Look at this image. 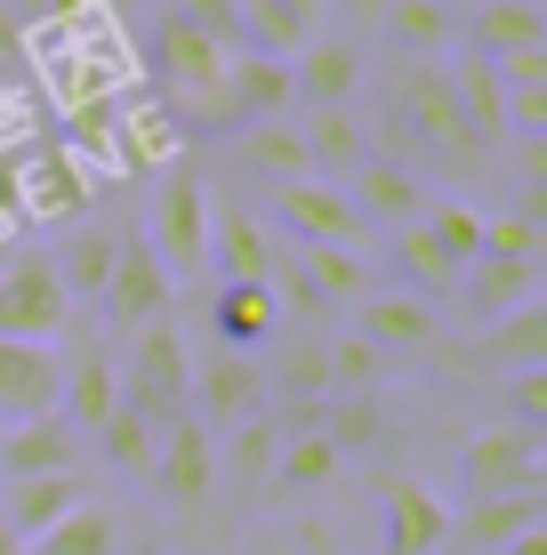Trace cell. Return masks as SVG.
<instances>
[{
    "instance_id": "14",
    "label": "cell",
    "mask_w": 547,
    "mask_h": 555,
    "mask_svg": "<svg viewBox=\"0 0 547 555\" xmlns=\"http://www.w3.org/2000/svg\"><path fill=\"white\" fill-rule=\"evenodd\" d=\"M354 89H363V49L347 33H314L290 56V105L298 113H338V105H354Z\"/></svg>"
},
{
    "instance_id": "21",
    "label": "cell",
    "mask_w": 547,
    "mask_h": 555,
    "mask_svg": "<svg viewBox=\"0 0 547 555\" xmlns=\"http://www.w3.org/2000/svg\"><path fill=\"white\" fill-rule=\"evenodd\" d=\"M354 218L363 225H387V234H403V225H419V209H427V178L419 169H403V162H379V153H370L363 169H354Z\"/></svg>"
},
{
    "instance_id": "49",
    "label": "cell",
    "mask_w": 547,
    "mask_h": 555,
    "mask_svg": "<svg viewBox=\"0 0 547 555\" xmlns=\"http://www.w3.org/2000/svg\"><path fill=\"white\" fill-rule=\"evenodd\" d=\"M492 73H499V89H547V49H516Z\"/></svg>"
},
{
    "instance_id": "13",
    "label": "cell",
    "mask_w": 547,
    "mask_h": 555,
    "mask_svg": "<svg viewBox=\"0 0 547 555\" xmlns=\"http://www.w3.org/2000/svg\"><path fill=\"white\" fill-rule=\"evenodd\" d=\"M178 145H185L178 113H161L154 98H129L105 138V169L113 178H161V169H178Z\"/></svg>"
},
{
    "instance_id": "4",
    "label": "cell",
    "mask_w": 547,
    "mask_h": 555,
    "mask_svg": "<svg viewBox=\"0 0 547 555\" xmlns=\"http://www.w3.org/2000/svg\"><path fill=\"white\" fill-rule=\"evenodd\" d=\"M459 491L467 500H532L547 491V435H523V427H476L459 443Z\"/></svg>"
},
{
    "instance_id": "35",
    "label": "cell",
    "mask_w": 547,
    "mask_h": 555,
    "mask_svg": "<svg viewBox=\"0 0 547 555\" xmlns=\"http://www.w3.org/2000/svg\"><path fill=\"white\" fill-rule=\"evenodd\" d=\"M274 451H282V427H274V418H250V427H234V435H225V451H218V483H234L242 500H266Z\"/></svg>"
},
{
    "instance_id": "11",
    "label": "cell",
    "mask_w": 547,
    "mask_h": 555,
    "mask_svg": "<svg viewBox=\"0 0 547 555\" xmlns=\"http://www.w3.org/2000/svg\"><path fill=\"white\" fill-rule=\"evenodd\" d=\"M379 555H443L451 531V500L419 475H379Z\"/></svg>"
},
{
    "instance_id": "26",
    "label": "cell",
    "mask_w": 547,
    "mask_h": 555,
    "mask_svg": "<svg viewBox=\"0 0 547 555\" xmlns=\"http://www.w3.org/2000/svg\"><path fill=\"white\" fill-rule=\"evenodd\" d=\"M89 500V475H25V483H9L0 491V524L16 531V540H41V531H56L73 507Z\"/></svg>"
},
{
    "instance_id": "25",
    "label": "cell",
    "mask_w": 547,
    "mask_h": 555,
    "mask_svg": "<svg viewBox=\"0 0 547 555\" xmlns=\"http://www.w3.org/2000/svg\"><path fill=\"white\" fill-rule=\"evenodd\" d=\"M113 250H121V234L113 225H65V242L49 250V274L56 291H65V306H97L105 298V274H113Z\"/></svg>"
},
{
    "instance_id": "55",
    "label": "cell",
    "mask_w": 547,
    "mask_h": 555,
    "mask_svg": "<svg viewBox=\"0 0 547 555\" xmlns=\"http://www.w3.org/2000/svg\"><path fill=\"white\" fill-rule=\"evenodd\" d=\"M443 9H459V0H443ZM467 9H476V0H467Z\"/></svg>"
},
{
    "instance_id": "46",
    "label": "cell",
    "mask_w": 547,
    "mask_h": 555,
    "mask_svg": "<svg viewBox=\"0 0 547 555\" xmlns=\"http://www.w3.org/2000/svg\"><path fill=\"white\" fill-rule=\"evenodd\" d=\"M169 16H178L185 33H201V41H218L225 56L242 49V16H234V0H169Z\"/></svg>"
},
{
    "instance_id": "12",
    "label": "cell",
    "mask_w": 547,
    "mask_h": 555,
    "mask_svg": "<svg viewBox=\"0 0 547 555\" xmlns=\"http://www.w3.org/2000/svg\"><path fill=\"white\" fill-rule=\"evenodd\" d=\"M169 298H178V282L161 274V258L145 250V234H121V250H113V274H105V322L113 331H145V322H169Z\"/></svg>"
},
{
    "instance_id": "2",
    "label": "cell",
    "mask_w": 547,
    "mask_h": 555,
    "mask_svg": "<svg viewBox=\"0 0 547 555\" xmlns=\"http://www.w3.org/2000/svg\"><path fill=\"white\" fill-rule=\"evenodd\" d=\"M210 185H201V169H161L154 178V194H145V250L161 258V274L169 282H194V274H210Z\"/></svg>"
},
{
    "instance_id": "39",
    "label": "cell",
    "mask_w": 547,
    "mask_h": 555,
    "mask_svg": "<svg viewBox=\"0 0 547 555\" xmlns=\"http://www.w3.org/2000/svg\"><path fill=\"white\" fill-rule=\"evenodd\" d=\"M154 451H161V435L145 427V418L129 411V403L97 427V459H105L113 475H129V483H145V475H154Z\"/></svg>"
},
{
    "instance_id": "30",
    "label": "cell",
    "mask_w": 547,
    "mask_h": 555,
    "mask_svg": "<svg viewBox=\"0 0 547 555\" xmlns=\"http://www.w3.org/2000/svg\"><path fill=\"white\" fill-rule=\"evenodd\" d=\"M451 291H459L467 322L483 331V322H499V314H516V306H532V298H539V266H499V258H476L459 282H451Z\"/></svg>"
},
{
    "instance_id": "36",
    "label": "cell",
    "mask_w": 547,
    "mask_h": 555,
    "mask_svg": "<svg viewBox=\"0 0 547 555\" xmlns=\"http://www.w3.org/2000/svg\"><path fill=\"white\" fill-rule=\"evenodd\" d=\"M242 162H250L258 178H274V185H307V178H314L298 121H258V129H242Z\"/></svg>"
},
{
    "instance_id": "22",
    "label": "cell",
    "mask_w": 547,
    "mask_h": 555,
    "mask_svg": "<svg viewBox=\"0 0 547 555\" xmlns=\"http://www.w3.org/2000/svg\"><path fill=\"white\" fill-rule=\"evenodd\" d=\"M113 411H121V371H113L105 347H81V354L65 362V378H56V418H65V427L89 443Z\"/></svg>"
},
{
    "instance_id": "54",
    "label": "cell",
    "mask_w": 547,
    "mask_h": 555,
    "mask_svg": "<svg viewBox=\"0 0 547 555\" xmlns=\"http://www.w3.org/2000/svg\"><path fill=\"white\" fill-rule=\"evenodd\" d=\"M0 555H25V540H16V531H9V524H0Z\"/></svg>"
},
{
    "instance_id": "45",
    "label": "cell",
    "mask_w": 547,
    "mask_h": 555,
    "mask_svg": "<svg viewBox=\"0 0 547 555\" xmlns=\"http://www.w3.org/2000/svg\"><path fill=\"white\" fill-rule=\"evenodd\" d=\"M25 145H32V89L16 73V56L0 49V162H16Z\"/></svg>"
},
{
    "instance_id": "24",
    "label": "cell",
    "mask_w": 547,
    "mask_h": 555,
    "mask_svg": "<svg viewBox=\"0 0 547 555\" xmlns=\"http://www.w3.org/2000/svg\"><path fill=\"white\" fill-rule=\"evenodd\" d=\"M266 266H274L266 218H258V209H242V202H218V209H210V274H218V282H266Z\"/></svg>"
},
{
    "instance_id": "5",
    "label": "cell",
    "mask_w": 547,
    "mask_h": 555,
    "mask_svg": "<svg viewBox=\"0 0 547 555\" xmlns=\"http://www.w3.org/2000/svg\"><path fill=\"white\" fill-rule=\"evenodd\" d=\"M9 185H16V209H25V234L32 225H81L89 218V202H97V178H89L81 162H73L65 145H41L32 138L25 153L9 162Z\"/></svg>"
},
{
    "instance_id": "48",
    "label": "cell",
    "mask_w": 547,
    "mask_h": 555,
    "mask_svg": "<svg viewBox=\"0 0 547 555\" xmlns=\"http://www.w3.org/2000/svg\"><path fill=\"white\" fill-rule=\"evenodd\" d=\"M507 427L523 435H547V371H507Z\"/></svg>"
},
{
    "instance_id": "43",
    "label": "cell",
    "mask_w": 547,
    "mask_h": 555,
    "mask_svg": "<svg viewBox=\"0 0 547 555\" xmlns=\"http://www.w3.org/2000/svg\"><path fill=\"white\" fill-rule=\"evenodd\" d=\"M323 371H330V395H379V387H387V362L370 354L354 331L323 338Z\"/></svg>"
},
{
    "instance_id": "50",
    "label": "cell",
    "mask_w": 547,
    "mask_h": 555,
    "mask_svg": "<svg viewBox=\"0 0 547 555\" xmlns=\"http://www.w3.org/2000/svg\"><path fill=\"white\" fill-rule=\"evenodd\" d=\"M25 242V209H16V185H9V162H0V258Z\"/></svg>"
},
{
    "instance_id": "51",
    "label": "cell",
    "mask_w": 547,
    "mask_h": 555,
    "mask_svg": "<svg viewBox=\"0 0 547 555\" xmlns=\"http://www.w3.org/2000/svg\"><path fill=\"white\" fill-rule=\"evenodd\" d=\"M56 9H65V0H9V16H16V25H25V33L41 25V16H56Z\"/></svg>"
},
{
    "instance_id": "42",
    "label": "cell",
    "mask_w": 547,
    "mask_h": 555,
    "mask_svg": "<svg viewBox=\"0 0 547 555\" xmlns=\"http://www.w3.org/2000/svg\"><path fill=\"white\" fill-rule=\"evenodd\" d=\"M476 258L539 266V258H547V225H539V218H516V209H483V250H476Z\"/></svg>"
},
{
    "instance_id": "53",
    "label": "cell",
    "mask_w": 547,
    "mask_h": 555,
    "mask_svg": "<svg viewBox=\"0 0 547 555\" xmlns=\"http://www.w3.org/2000/svg\"><path fill=\"white\" fill-rule=\"evenodd\" d=\"M499 555H547V531H523L516 547H499Z\"/></svg>"
},
{
    "instance_id": "19",
    "label": "cell",
    "mask_w": 547,
    "mask_h": 555,
    "mask_svg": "<svg viewBox=\"0 0 547 555\" xmlns=\"http://www.w3.org/2000/svg\"><path fill=\"white\" fill-rule=\"evenodd\" d=\"M89 443L65 418H25V427H0V483H25V475H81Z\"/></svg>"
},
{
    "instance_id": "33",
    "label": "cell",
    "mask_w": 547,
    "mask_h": 555,
    "mask_svg": "<svg viewBox=\"0 0 547 555\" xmlns=\"http://www.w3.org/2000/svg\"><path fill=\"white\" fill-rule=\"evenodd\" d=\"M338 467H347V459H338L314 427H307V435H282L274 475H266V500H314V491L338 483Z\"/></svg>"
},
{
    "instance_id": "44",
    "label": "cell",
    "mask_w": 547,
    "mask_h": 555,
    "mask_svg": "<svg viewBox=\"0 0 547 555\" xmlns=\"http://www.w3.org/2000/svg\"><path fill=\"white\" fill-rule=\"evenodd\" d=\"M274 387H282V403H298V411H314V403H323V395H330V371H323V338H298V347L282 354Z\"/></svg>"
},
{
    "instance_id": "40",
    "label": "cell",
    "mask_w": 547,
    "mask_h": 555,
    "mask_svg": "<svg viewBox=\"0 0 547 555\" xmlns=\"http://www.w3.org/2000/svg\"><path fill=\"white\" fill-rule=\"evenodd\" d=\"M290 250H298V242H290ZM298 266H307L323 314H330V306H363L370 298V266L354 258V250H298Z\"/></svg>"
},
{
    "instance_id": "16",
    "label": "cell",
    "mask_w": 547,
    "mask_h": 555,
    "mask_svg": "<svg viewBox=\"0 0 547 555\" xmlns=\"http://www.w3.org/2000/svg\"><path fill=\"white\" fill-rule=\"evenodd\" d=\"M354 338H363L379 362L427 354V347H435V306L411 298V291H370L363 306H354Z\"/></svg>"
},
{
    "instance_id": "10",
    "label": "cell",
    "mask_w": 547,
    "mask_h": 555,
    "mask_svg": "<svg viewBox=\"0 0 547 555\" xmlns=\"http://www.w3.org/2000/svg\"><path fill=\"white\" fill-rule=\"evenodd\" d=\"M154 500L169 515H201L218 500V435H201L194 418H178V427H161V451H154Z\"/></svg>"
},
{
    "instance_id": "47",
    "label": "cell",
    "mask_w": 547,
    "mask_h": 555,
    "mask_svg": "<svg viewBox=\"0 0 547 555\" xmlns=\"http://www.w3.org/2000/svg\"><path fill=\"white\" fill-rule=\"evenodd\" d=\"M266 291H274V306L290 298L307 322H323V298H314V282H307V266H298V250L290 242H274V266H266Z\"/></svg>"
},
{
    "instance_id": "7",
    "label": "cell",
    "mask_w": 547,
    "mask_h": 555,
    "mask_svg": "<svg viewBox=\"0 0 547 555\" xmlns=\"http://www.w3.org/2000/svg\"><path fill=\"white\" fill-rule=\"evenodd\" d=\"M394 129L403 138H419V153H435V162H476V138L459 129V105H451V81L443 65H394Z\"/></svg>"
},
{
    "instance_id": "37",
    "label": "cell",
    "mask_w": 547,
    "mask_h": 555,
    "mask_svg": "<svg viewBox=\"0 0 547 555\" xmlns=\"http://www.w3.org/2000/svg\"><path fill=\"white\" fill-rule=\"evenodd\" d=\"M121 547V515H113L105 500H81L65 515V524L56 531H41V540H32L25 555H113Z\"/></svg>"
},
{
    "instance_id": "8",
    "label": "cell",
    "mask_w": 547,
    "mask_h": 555,
    "mask_svg": "<svg viewBox=\"0 0 547 555\" xmlns=\"http://www.w3.org/2000/svg\"><path fill=\"white\" fill-rule=\"evenodd\" d=\"M65 322H73V306L56 291V274H49V250H9L0 258V338L56 347Z\"/></svg>"
},
{
    "instance_id": "9",
    "label": "cell",
    "mask_w": 547,
    "mask_h": 555,
    "mask_svg": "<svg viewBox=\"0 0 547 555\" xmlns=\"http://www.w3.org/2000/svg\"><path fill=\"white\" fill-rule=\"evenodd\" d=\"M234 56H225L218 41H201V33H185L178 16L161 9V25H154V81L194 113V121H210V113H218V89H225V65H234Z\"/></svg>"
},
{
    "instance_id": "31",
    "label": "cell",
    "mask_w": 547,
    "mask_h": 555,
    "mask_svg": "<svg viewBox=\"0 0 547 555\" xmlns=\"http://www.w3.org/2000/svg\"><path fill=\"white\" fill-rule=\"evenodd\" d=\"M298 138H307V169L314 178H354V169L370 162V129L354 121V105H338V113H307L298 121Z\"/></svg>"
},
{
    "instance_id": "52",
    "label": "cell",
    "mask_w": 547,
    "mask_h": 555,
    "mask_svg": "<svg viewBox=\"0 0 547 555\" xmlns=\"http://www.w3.org/2000/svg\"><path fill=\"white\" fill-rule=\"evenodd\" d=\"M347 16H354V25H379V16H387V0H347Z\"/></svg>"
},
{
    "instance_id": "18",
    "label": "cell",
    "mask_w": 547,
    "mask_h": 555,
    "mask_svg": "<svg viewBox=\"0 0 547 555\" xmlns=\"http://www.w3.org/2000/svg\"><path fill=\"white\" fill-rule=\"evenodd\" d=\"M56 378H65V354H56V347L0 338V427L49 418V411H56Z\"/></svg>"
},
{
    "instance_id": "34",
    "label": "cell",
    "mask_w": 547,
    "mask_h": 555,
    "mask_svg": "<svg viewBox=\"0 0 547 555\" xmlns=\"http://www.w3.org/2000/svg\"><path fill=\"white\" fill-rule=\"evenodd\" d=\"M443 81H451V105H459V129L476 138V153H492L499 145V73L483 65V56H459V65H443Z\"/></svg>"
},
{
    "instance_id": "29",
    "label": "cell",
    "mask_w": 547,
    "mask_h": 555,
    "mask_svg": "<svg viewBox=\"0 0 547 555\" xmlns=\"http://www.w3.org/2000/svg\"><path fill=\"white\" fill-rule=\"evenodd\" d=\"M516 49H547V9H532V0H476V16H467V56L499 65V56H516Z\"/></svg>"
},
{
    "instance_id": "20",
    "label": "cell",
    "mask_w": 547,
    "mask_h": 555,
    "mask_svg": "<svg viewBox=\"0 0 547 555\" xmlns=\"http://www.w3.org/2000/svg\"><path fill=\"white\" fill-rule=\"evenodd\" d=\"M539 507H547V491H532V500H459L443 547L451 555H499V547H516L523 531H539Z\"/></svg>"
},
{
    "instance_id": "17",
    "label": "cell",
    "mask_w": 547,
    "mask_h": 555,
    "mask_svg": "<svg viewBox=\"0 0 547 555\" xmlns=\"http://www.w3.org/2000/svg\"><path fill=\"white\" fill-rule=\"evenodd\" d=\"M218 129H258V121H290V65L274 56H234L218 89Z\"/></svg>"
},
{
    "instance_id": "41",
    "label": "cell",
    "mask_w": 547,
    "mask_h": 555,
    "mask_svg": "<svg viewBox=\"0 0 547 555\" xmlns=\"http://www.w3.org/2000/svg\"><path fill=\"white\" fill-rule=\"evenodd\" d=\"M419 225H427V234H435L459 266H476V250H483V209H476V202H459V194H427Z\"/></svg>"
},
{
    "instance_id": "23",
    "label": "cell",
    "mask_w": 547,
    "mask_h": 555,
    "mask_svg": "<svg viewBox=\"0 0 547 555\" xmlns=\"http://www.w3.org/2000/svg\"><path fill=\"white\" fill-rule=\"evenodd\" d=\"M234 16H242V56H274V65H290L323 33V0H234Z\"/></svg>"
},
{
    "instance_id": "15",
    "label": "cell",
    "mask_w": 547,
    "mask_h": 555,
    "mask_svg": "<svg viewBox=\"0 0 547 555\" xmlns=\"http://www.w3.org/2000/svg\"><path fill=\"white\" fill-rule=\"evenodd\" d=\"M274 218L298 234V250H354L363 242V218L338 185L307 178V185H274Z\"/></svg>"
},
{
    "instance_id": "28",
    "label": "cell",
    "mask_w": 547,
    "mask_h": 555,
    "mask_svg": "<svg viewBox=\"0 0 547 555\" xmlns=\"http://www.w3.org/2000/svg\"><path fill=\"white\" fill-rule=\"evenodd\" d=\"M467 354L476 362H492V371H547V298L532 306H516V314H499V322H483L476 338H467Z\"/></svg>"
},
{
    "instance_id": "38",
    "label": "cell",
    "mask_w": 547,
    "mask_h": 555,
    "mask_svg": "<svg viewBox=\"0 0 547 555\" xmlns=\"http://www.w3.org/2000/svg\"><path fill=\"white\" fill-rule=\"evenodd\" d=\"M387 250H394V266H403V282H411V298H435V291H451V282H459V274H467V266H459V258H451V250H443V242H435V234H427V225H403V234H394V242H387Z\"/></svg>"
},
{
    "instance_id": "32",
    "label": "cell",
    "mask_w": 547,
    "mask_h": 555,
    "mask_svg": "<svg viewBox=\"0 0 547 555\" xmlns=\"http://www.w3.org/2000/svg\"><path fill=\"white\" fill-rule=\"evenodd\" d=\"M379 33L403 49V65H435V56L459 41V9H443V0H387Z\"/></svg>"
},
{
    "instance_id": "1",
    "label": "cell",
    "mask_w": 547,
    "mask_h": 555,
    "mask_svg": "<svg viewBox=\"0 0 547 555\" xmlns=\"http://www.w3.org/2000/svg\"><path fill=\"white\" fill-rule=\"evenodd\" d=\"M25 49H32V81L56 98V113L145 98V65L129 56L113 0H65L56 16H41V25L25 33Z\"/></svg>"
},
{
    "instance_id": "27",
    "label": "cell",
    "mask_w": 547,
    "mask_h": 555,
    "mask_svg": "<svg viewBox=\"0 0 547 555\" xmlns=\"http://www.w3.org/2000/svg\"><path fill=\"white\" fill-rule=\"evenodd\" d=\"M274 331H282V306H274L266 282H218V291H210V338L225 354L266 347Z\"/></svg>"
},
{
    "instance_id": "6",
    "label": "cell",
    "mask_w": 547,
    "mask_h": 555,
    "mask_svg": "<svg viewBox=\"0 0 547 555\" xmlns=\"http://www.w3.org/2000/svg\"><path fill=\"white\" fill-rule=\"evenodd\" d=\"M185 418L201 435H234L250 418H266V371L250 354H225V347L194 354V371H185Z\"/></svg>"
},
{
    "instance_id": "3",
    "label": "cell",
    "mask_w": 547,
    "mask_h": 555,
    "mask_svg": "<svg viewBox=\"0 0 547 555\" xmlns=\"http://www.w3.org/2000/svg\"><path fill=\"white\" fill-rule=\"evenodd\" d=\"M113 371H121V403L138 411L154 435L185 418V371H194V354H185L178 322H145V331H129V347L113 354Z\"/></svg>"
}]
</instances>
